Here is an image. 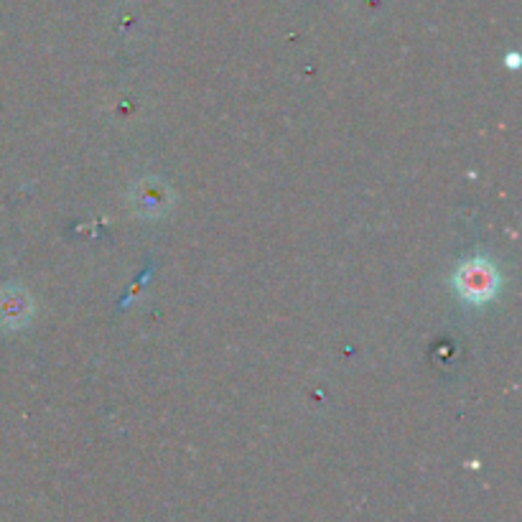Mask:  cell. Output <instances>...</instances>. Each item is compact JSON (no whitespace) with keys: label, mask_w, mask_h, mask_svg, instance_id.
<instances>
[{"label":"cell","mask_w":522,"mask_h":522,"mask_svg":"<svg viewBox=\"0 0 522 522\" xmlns=\"http://www.w3.org/2000/svg\"><path fill=\"white\" fill-rule=\"evenodd\" d=\"M494 270L487 263H469L459 276V291L464 293L469 301H484L494 293L497 286Z\"/></svg>","instance_id":"1"},{"label":"cell","mask_w":522,"mask_h":522,"mask_svg":"<svg viewBox=\"0 0 522 522\" xmlns=\"http://www.w3.org/2000/svg\"><path fill=\"white\" fill-rule=\"evenodd\" d=\"M26 314H29V304L16 291H6L0 296V321L11 324V321H21Z\"/></svg>","instance_id":"2"}]
</instances>
